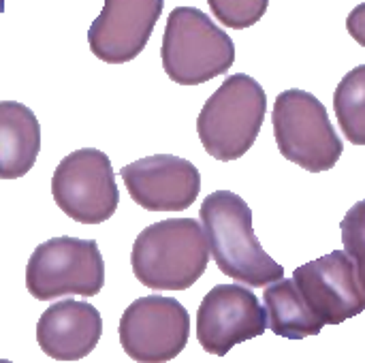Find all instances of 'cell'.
<instances>
[{
  "label": "cell",
  "mask_w": 365,
  "mask_h": 363,
  "mask_svg": "<svg viewBox=\"0 0 365 363\" xmlns=\"http://www.w3.org/2000/svg\"><path fill=\"white\" fill-rule=\"evenodd\" d=\"M199 216L210 255L225 276L255 289L284 278V267L263 250L255 235L252 210L240 195L231 190L207 195Z\"/></svg>",
  "instance_id": "cell-1"
},
{
  "label": "cell",
  "mask_w": 365,
  "mask_h": 363,
  "mask_svg": "<svg viewBox=\"0 0 365 363\" xmlns=\"http://www.w3.org/2000/svg\"><path fill=\"white\" fill-rule=\"evenodd\" d=\"M210 246L195 218H167L145 227L130 252L135 278L152 291H186L207 270Z\"/></svg>",
  "instance_id": "cell-2"
},
{
  "label": "cell",
  "mask_w": 365,
  "mask_h": 363,
  "mask_svg": "<svg viewBox=\"0 0 365 363\" xmlns=\"http://www.w3.org/2000/svg\"><path fill=\"white\" fill-rule=\"evenodd\" d=\"M267 113L263 86L246 75L235 73L205 101L197 133L210 156L222 163L242 158L257 141Z\"/></svg>",
  "instance_id": "cell-3"
},
{
  "label": "cell",
  "mask_w": 365,
  "mask_h": 363,
  "mask_svg": "<svg viewBox=\"0 0 365 363\" xmlns=\"http://www.w3.org/2000/svg\"><path fill=\"white\" fill-rule=\"evenodd\" d=\"M167 77L180 86H199L229 73L235 43L197 6H175L167 17L160 45Z\"/></svg>",
  "instance_id": "cell-4"
},
{
  "label": "cell",
  "mask_w": 365,
  "mask_h": 363,
  "mask_svg": "<svg viewBox=\"0 0 365 363\" xmlns=\"http://www.w3.org/2000/svg\"><path fill=\"white\" fill-rule=\"evenodd\" d=\"M272 124L280 154L310 173L329 171L342 158L344 143L325 105L306 90L280 92L274 103Z\"/></svg>",
  "instance_id": "cell-5"
},
{
  "label": "cell",
  "mask_w": 365,
  "mask_h": 363,
  "mask_svg": "<svg viewBox=\"0 0 365 363\" xmlns=\"http://www.w3.org/2000/svg\"><path fill=\"white\" fill-rule=\"evenodd\" d=\"M105 285V261L94 240L51 237L34 248L26 265V289L38 302L71 295L94 297Z\"/></svg>",
  "instance_id": "cell-6"
},
{
  "label": "cell",
  "mask_w": 365,
  "mask_h": 363,
  "mask_svg": "<svg viewBox=\"0 0 365 363\" xmlns=\"http://www.w3.org/2000/svg\"><path fill=\"white\" fill-rule=\"evenodd\" d=\"M51 197L75 223L101 225L109 220L120 201L109 156L94 148L64 156L51 178Z\"/></svg>",
  "instance_id": "cell-7"
},
{
  "label": "cell",
  "mask_w": 365,
  "mask_h": 363,
  "mask_svg": "<svg viewBox=\"0 0 365 363\" xmlns=\"http://www.w3.org/2000/svg\"><path fill=\"white\" fill-rule=\"evenodd\" d=\"M118 334L124 353L133 362L167 363L188 344L190 315L173 297H139L124 310Z\"/></svg>",
  "instance_id": "cell-8"
},
{
  "label": "cell",
  "mask_w": 365,
  "mask_h": 363,
  "mask_svg": "<svg viewBox=\"0 0 365 363\" xmlns=\"http://www.w3.org/2000/svg\"><path fill=\"white\" fill-rule=\"evenodd\" d=\"M267 312L242 285H216L197 310V340L205 353L225 357L233 347L263 336Z\"/></svg>",
  "instance_id": "cell-9"
},
{
  "label": "cell",
  "mask_w": 365,
  "mask_h": 363,
  "mask_svg": "<svg viewBox=\"0 0 365 363\" xmlns=\"http://www.w3.org/2000/svg\"><path fill=\"white\" fill-rule=\"evenodd\" d=\"M293 282L323 325H342L365 310L355 265L342 250H334L297 267Z\"/></svg>",
  "instance_id": "cell-10"
},
{
  "label": "cell",
  "mask_w": 365,
  "mask_h": 363,
  "mask_svg": "<svg viewBox=\"0 0 365 363\" xmlns=\"http://www.w3.org/2000/svg\"><path fill=\"white\" fill-rule=\"evenodd\" d=\"M130 199L148 212H184L201 193L199 169L173 154H154L120 169Z\"/></svg>",
  "instance_id": "cell-11"
},
{
  "label": "cell",
  "mask_w": 365,
  "mask_h": 363,
  "mask_svg": "<svg viewBox=\"0 0 365 363\" xmlns=\"http://www.w3.org/2000/svg\"><path fill=\"white\" fill-rule=\"evenodd\" d=\"M165 0H105L88 28L90 51L107 64L135 60L148 45Z\"/></svg>",
  "instance_id": "cell-12"
},
{
  "label": "cell",
  "mask_w": 365,
  "mask_h": 363,
  "mask_svg": "<svg viewBox=\"0 0 365 363\" xmlns=\"http://www.w3.org/2000/svg\"><path fill=\"white\" fill-rule=\"evenodd\" d=\"M101 336L103 317L88 302H56L36 323V342L41 351L56 362H79L88 357Z\"/></svg>",
  "instance_id": "cell-13"
},
{
  "label": "cell",
  "mask_w": 365,
  "mask_h": 363,
  "mask_svg": "<svg viewBox=\"0 0 365 363\" xmlns=\"http://www.w3.org/2000/svg\"><path fill=\"white\" fill-rule=\"evenodd\" d=\"M41 152V124L17 101H0V180L24 178Z\"/></svg>",
  "instance_id": "cell-14"
},
{
  "label": "cell",
  "mask_w": 365,
  "mask_h": 363,
  "mask_svg": "<svg viewBox=\"0 0 365 363\" xmlns=\"http://www.w3.org/2000/svg\"><path fill=\"white\" fill-rule=\"evenodd\" d=\"M263 302L267 312V327L276 336L287 340H304L308 336L321 334L325 327L306 306L293 278H280L278 282L267 285Z\"/></svg>",
  "instance_id": "cell-15"
},
{
  "label": "cell",
  "mask_w": 365,
  "mask_h": 363,
  "mask_svg": "<svg viewBox=\"0 0 365 363\" xmlns=\"http://www.w3.org/2000/svg\"><path fill=\"white\" fill-rule=\"evenodd\" d=\"M334 111L344 137L365 145V64L351 68L334 92Z\"/></svg>",
  "instance_id": "cell-16"
},
{
  "label": "cell",
  "mask_w": 365,
  "mask_h": 363,
  "mask_svg": "<svg viewBox=\"0 0 365 363\" xmlns=\"http://www.w3.org/2000/svg\"><path fill=\"white\" fill-rule=\"evenodd\" d=\"M346 257L353 261L359 287L365 297V199L357 201L340 223Z\"/></svg>",
  "instance_id": "cell-17"
},
{
  "label": "cell",
  "mask_w": 365,
  "mask_h": 363,
  "mask_svg": "<svg viewBox=\"0 0 365 363\" xmlns=\"http://www.w3.org/2000/svg\"><path fill=\"white\" fill-rule=\"evenodd\" d=\"M207 4L222 26L244 30L261 21L269 0H207Z\"/></svg>",
  "instance_id": "cell-18"
},
{
  "label": "cell",
  "mask_w": 365,
  "mask_h": 363,
  "mask_svg": "<svg viewBox=\"0 0 365 363\" xmlns=\"http://www.w3.org/2000/svg\"><path fill=\"white\" fill-rule=\"evenodd\" d=\"M346 30H349V34H351L361 47H365V2L364 4H357V6L349 13V17H346Z\"/></svg>",
  "instance_id": "cell-19"
},
{
  "label": "cell",
  "mask_w": 365,
  "mask_h": 363,
  "mask_svg": "<svg viewBox=\"0 0 365 363\" xmlns=\"http://www.w3.org/2000/svg\"><path fill=\"white\" fill-rule=\"evenodd\" d=\"M4 11V0H0V13Z\"/></svg>",
  "instance_id": "cell-20"
},
{
  "label": "cell",
  "mask_w": 365,
  "mask_h": 363,
  "mask_svg": "<svg viewBox=\"0 0 365 363\" xmlns=\"http://www.w3.org/2000/svg\"><path fill=\"white\" fill-rule=\"evenodd\" d=\"M0 363H13V362H9V359H0Z\"/></svg>",
  "instance_id": "cell-21"
}]
</instances>
